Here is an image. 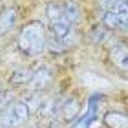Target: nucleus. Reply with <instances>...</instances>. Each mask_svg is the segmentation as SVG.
Returning a JSON list of instances; mask_svg holds the SVG:
<instances>
[{
  "label": "nucleus",
  "instance_id": "9",
  "mask_svg": "<svg viewBox=\"0 0 128 128\" xmlns=\"http://www.w3.org/2000/svg\"><path fill=\"white\" fill-rule=\"evenodd\" d=\"M110 55H112V60L117 68H121L124 72L126 70V60H128V51H126V44L121 42L117 44L115 48H112V51H110Z\"/></svg>",
  "mask_w": 128,
  "mask_h": 128
},
{
  "label": "nucleus",
  "instance_id": "14",
  "mask_svg": "<svg viewBox=\"0 0 128 128\" xmlns=\"http://www.w3.org/2000/svg\"><path fill=\"white\" fill-rule=\"evenodd\" d=\"M48 128H62V124H60V123H57V121H51V124H50Z\"/></svg>",
  "mask_w": 128,
  "mask_h": 128
},
{
  "label": "nucleus",
  "instance_id": "16",
  "mask_svg": "<svg viewBox=\"0 0 128 128\" xmlns=\"http://www.w3.org/2000/svg\"><path fill=\"white\" fill-rule=\"evenodd\" d=\"M2 92H4V90H2V82H0V94H2Z\"/></svg>",
  "mask_w": 128,
  "mask_h": 128
},
{
  "label": "nucleus",
  "instance_id": "4",
  "mask_svg": "<svg viewBox=\"0 0 128 128\" xmlns=\"http://www.w3.org/2000/svg\"><path fill=\"white\" fill-rule=\"evenodd\" d=\"M79 110H80L79 99L75 97V95H72V97H66L64 101H60L57 114H59L64 121H72V119H75L79 115Z\"/></svg>",
  "mask_w": 128,
  "mask_h": 128
},
{
  "label": "nucleus",
  "instance_id": "13",
  "mask_svg": "<svg viewBox=\"0 0 128 128\" xmlns=\"http://www.w3.org/2000/svg\"><path fill=\"white\" fill-rule=\"evenodd\" d=\"M11 104V92H2L0 94V112Z\"/></svg>",
  "mask_w": 128,
  "mask_h": 128
},
{
  "label": "nucleus",
  "instance_id": "12",
  "mask_svg": "<svg viewBox=\"0 0 128 128\" xmlns=\"http://www.w3.org/2000/svg\"><path fill=\"white\" fill-rule=\"evenodd\" d=\"M104 37H106V31H104L102 26H97V28H94V30H92V40H94L95 44L102 42Z\"/></svg>",
  "mask_w": 128,
  "mask_h": 128
},
{
  "label": "nucleus",
  "instance_id": "3",
  "mask_svg": "<svg viewBox=\"0 0 128 128\" xmlns=\"http://www.w3.org/2000/svg\"><path fill=\"white\" fill-rule=\"evenodd\" d=\"M53 80V72L48 66H40L38 70H35L31 73V79L28 82V90L33 92V94H38V92L46 90Z\"/></svg>",
  "mask_w": 128,
  "mask_h": 128
},
{
  "label": "nucleus",
  "instance_id": "6",
  "mask_svg": "<svg viewBox=\"0 0 128 128\" xmlns=\"http://www.w3.org/2000/svg\"><path fill=\"white\" fill-rule=\"evenodd\" d=\"M16 15H18L16 8H6L0 13V37L8 35L13 30V26L16 24Z\"/></svg>",
  "mask_w": 128,
  "mask_h": 128
},
{
  "label": "nucleus",
  "instance_id": "10",
  "mask_svg": "<svg viewBox=\"0 0 128 128\" xmlns=\"http://www.w3.org/2000/svg\"><path fill=\"white\" fill-rule=\"evenodd\" d=\"M31 70H28V68H18V70H15L13 73H11V79H9V82L13 84V86H28V82H30V79H31Z\"/></svg>",
  "mask_w": 128,
  "mask_h": 128
},
{
  "label": "nucleus",
  "instance_id": "8",
  "mask_svg": "<svg viewBox=\"0 0 128 128\" xmlns=\"http://www.w3.org/2000/svg\"><path fill=\"white\" fill-rule=\"evenodd\" d=\"M104 124L108 128H128V117L124 112H108L104 115Z\"/></svg>",
  "mask_w": 128,
  "mask_h": 128
},
{
  "label": "nucleus",
  "instance_id": "11",
  "mask_svg": "<svg viewBox=\"0 0 128 128\" xmlns=\"http://www.w3.org/2000/svg\"><path fill=\"white\" fill-rule=\"evenodd\" d=\"M46 15H48V18L51 24H57V22H62L66 20L64 18V13H62V4L59 2H50L48 8H46ZM72 26V24H70Z\"/></svg>",
  "mask_w": 128,
  "mask_h": 128
},
{
  "label": "nucleus",
  "instance_id": "5",
  "mask_svg": "<svg viewBox=\"0 0 128 128\" xmlns=\"http://www.w3.org/2000/svg\"><path fill=\"white\" fill-rule=\"evenodd\" d=\"M126 20L128 16L126 15H119V13H114V11H106L102 16V28L104 30H119V31H126Z\"/></svg>",
  "mask_w": 128,
  "mask_h": 128
},
{
  "label": "nucleus",
  "instance_id": "1",
  "mask_svg": "<svg viewBox=\"0 0 128 128\" xmlns=\"http://www.w3.org/2000/svg\"><path fill=\"white\" fill-rule=\"evenodd\" d=\"M46 40H48V31L46 26L38 20L28 22L18 33V48L22 53L37 57L46 50Z\"/></svg>",
  "mask_w": 128,
  "mask_h": 128
},
{
  "label": "nucleus",
  "instance_id": "2",
  "mask_svg": "<svg viewBox=\"0 0 128 128\" xmlns=\"http://www.w3.org/2000/svg\"><path fill=\"white\" fill-rule=\"evenodd\" d=\"M31 112L22 101H15L0 112V128H20L28 123Z\"/></svg>",
  "mask_w": 128,
  "mask_h": 128
},
{
  "label": "nucleus",
  "instance_id": "15",
  "mask_svg": "<svg viewBox=\"0 0 128 128\" xmlns=\"http://www.w3.org/2000/svg\"><path fill=\"white\" fill-rule=\"evenodd\" d=\"M30 128H46V124H42V123H35V124H31Z\"/></svg>",
  "mask_w": 128,
  "mask_h": 128
},
{
  "label": "nucleus",
  "instance_id": "7",
  "mask_svg": "<svg viewBox=\"0 0 128 128\" xmlns=\"http://www.w3.org/2000/svg\"><path fill=\"white\" fill-rule=\"evenodd\" d=\"M62 13H64V18H66L68 24H72L73 28L80 22V11L77 8V4L73 0H68V2L62 4Z\"/></svg>",
  "mask_w": 128,
  "mask_h": 128
}]
</instances>
